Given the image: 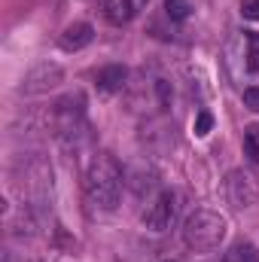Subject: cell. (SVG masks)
Segmentation results:
<instances>
[{
	"label": "cell",
	"mask_w": 259,
	"mask_h": 262,
	"mask_svg": "<svg viewBox=\"0 0 259 262\" xmlns=\"http://www.w3.org/2000/svg\"><path fill=\"white\" fill-rule=\"evenodd\" d=\"M85 195L101 210H116L122 201V168L110 152H98L85 168Z\"/></svg>",
	"instance_id": "cell-1"
},
{
	"label": "cell",
	"mask_w": 259,
	"mask_h": 262,
	"mask_svg": "<svg viewBox=\"0 0 259 262\" xmlns=\"http://www.w3.org/2000/svg\"><path fill=\"white\" fill-rule=\"evenodd\" d=\"M12 174L21 189V201H28L37 210L52 207V168L46 165V159H40V156L21 159V162H15Z\"/></svg>",
	"instance_id": "cell-2"
},
{
	"label": "cell",
	"mask_w": 259,
	"mask_h": 262,
	"mask_svg": "<svg viewBox=\"0 0 259 262\" xmlns=\"http://www.w3.org/2000/svg\"><path fill=\"white\" fill-rule=\"evenodd\" d=\"M226 235H229L226 216H220L217 210H207V207L192 210L183 223V241H186V247H192L198 253L217 250L226 241Z\"/></svg>",
	"instance_id": "cell-3"
},
{
	"label": "cell",
	"mask_w": 259,
	"mask_h": 262,
	"mask_svg": "<svg viewBox=\"0 0 259 262\" xmlns=\"http://www.w3.org/2000/svg\"><path fill=\"white\" fill-rule=\"evenodd\" d=\"M223 192L226 201L235 207V210H244V207H253L259 201V183L256 177L244 168H235L226 174V183H223Z\"/></svg>",
	"instance_id": "cell-4"
},
{
	"label": "cell",
	"mask_w": 259,
	"mask_h": 262,
	"mask_svg": "<svg viewBox=\"0 0 259 262\" xmlns=\"http://www.w3.org/2000/svg\"><path fill=\"white\" fill-rule=\"evenodd\" d=\"M61 82H64V67L55 64V61H37V64L25 73L18 92L21 95H49Z\"/></svg>",
	"instance_id": "cell-5"
},
{
	"label": "cell",
	"mask_w": 259,
	"mask_h": 262,
	"mask_svg": "<svg viewBox=\"0 0 259 262\" xmlns=\"http://www.w3.org/2000/svg\"><path fill=\"white\" fill-rule=\"evenodd\" d=\"M174 213H177V198H174L171 189H165L162 195L149 204V210L143 213V226L149 232H168L171 223H174Z\"/></svg>",
	"instance_id": "cell-6"
},
{
	"label": "cell",
	"mask_w": 259,
	"mask_h": 262,
	"mask_svg": "<svg viewBox=\"0 0 259 262\" xmlns=\"http://www.w3.org/2000/svg\"><path fill=\"white\" fill-rule=\"evenodd\" d=\"M92 40H95V28H92L89 21H73V25L64 28V34L58 37V46H61L64 52H79V49H85Z\"/></svg>",
	"instance_id": "cell-7"
},
{
	"label": "cell",
	"mask_w": 259,
	"mask_h": 262,
	"mask_svg": "<svg viewBox=\"0 0 259 262\" xmlns=\"http://www.w3.org/2000/svg\"><path fill=\"white\" fill-rule=\"evenodd\" d=\"M149 0H104V15L110 25H128Z\"/></svg>",
	"instance_id": "cell-8"
},
{
	"label": "cell",
	"mask_w": 259,
	"mask_h": 262,
	"mask_svg": "<svg viewBox=\"0 0 259 262\" xmlns=\"http://www.w3.org/2000/svg\"><path fill=\"white\" fill-rule=\"evenodd\" d=\"M125 79H128V70H125L122 64H107V67L98 70L95 85H98L104 95H116V92L125 89Z\"/></svg>",
	"instance_id": "cell-9"
},
{
	"label": "cell",
	"mask_w": 259,
	"mask_h": 262,
	"mask_svg": "<svg viewBox=\"0 0 259 262\" xmlns=\"http://www.w3.org/2000/svg\"><path fill=\"white\" fill-rule=\"evenodd\" d=\"M223 262H259V250L250 244V241H238V244L226 253Z\"/></svg>",
	"instance_id": "cell-10"
},
{
	"label": "cell",
	"mask_w": 259,
	"mask_h": 262,
	"mask_svg": "<svg viewBox=\"0 0 259 262\" xmlns=\"http://www.w3.org/2000/svg\"><path fill=\"white\" fill-rule=\"evenodd\" d=\"M244 156L250 165H259V125H250L244 131Z\"/></svg>",
	"instance_id": "cell-11"
},
{
	"label": "cell",
	"mask_w": 259,
	"mask_h": 262,
	"mask_svg": "<svg viewBox=\"0 0 259 262\" xmlns=\"http://www.w3.org/2000/svg\"><path fill=\"white\" fill-rule=\"evenodd\" d=\"M165 15L171 21H186L192 15V6H189V0H165Z\"/></svg>",
	"instance_id": "cell-12"
},
{
	"label": "cell",
	"mask_w": 259,
	"mask_h": 262,
	"mask_svg": "<svg viewBox=\"0 0 259 262\" xmlns=\"http://www.w3.org/2000/svg\"><path fill=\"white\" fill-rule=\"evenodd\" d=\"M247 70L250 73H259V34L253 31V34H247Z\"/></svg>",
	"instance_id": "cell-13"
},
{
	"label": "cell",
	"mask_w": 259,
	"mask_h": 262,
	"mask_svg": "<svg viewBox=\"0 0 259 262\" xmlns=\"http://www.w3.org/2000/svg\"><path fill=\"white\" fill-rule=\"evenodd\" d=\"M210 128H213V116H210L207 110H201V113L195 116V134L204 137V134H210Z\"/></svg>",
	"instance_id": "cell-14"
},
{
	"label": "cell",
	"mask_w": 259,
	"mask_h": 262,
	"mask_svg": "<svg viewBox=\"0 0 259 262\" xmlns=\"http://www.w3.org/2000/svg\"><path fill=\"white\" fill-rule=\"evenodd\" d=\"M156 92H159V101H162V107H171V101H174V92H171V85H168L165 79H156Z\"/></svg>",
	"instance_id": "cell-15"
},
{
	"label": "cell",
	"mask_w": 259,
	"mask_h": 262,
	"mask_svg": "<svg viewBox=\"0 0 259 262\" xmlns=\"http://www.w3.org/2000/svg\"><path fill=\"white\" fill-rule=\"evenodd\" d=\"M241 15L247 21H259V0H241Z\"/></svg>",
	"instance_id": "cell-16"
},
{
	"label": "cell",
	"mask_w": 259,
	"mask_h": 262,
	"mask_svg": "<svg viewBox=\"0 0 259 262\" xmlns=\"http://www.w3.org/2000/svg\"><path fill=\"white\" fill-rule=\"evenodd\" d=\"M244 107L253 110V113H259V89L256 85H247V89H244Z\"/></svg>",
	"instance_id": "cell-17"
}]
</instances>
